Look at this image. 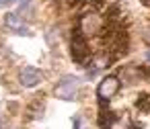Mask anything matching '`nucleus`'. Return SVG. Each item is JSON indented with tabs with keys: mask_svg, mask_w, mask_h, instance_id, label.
I'll return each mask as SVG.
<instances>
[{
	"mask_svg": "<svg viewBox=\"0 0 150 129\" xmlns=\"http://www.w3.org/2000/svg\"><path fill=\"white\" fill-rule=\"evenodd\" d=\"M70 51H72V57L78 66H86L91 62V49H88V43L82 35V31L76 27L74 33H72V43H70Z\"/></svg>",
	"mask_w": 150,
	"mask_h": 129,
	"instance_id": "obj_1",
	"label": "nucleus"
},
{
	"mask_svg": "<svg viewBox=\"0 0 150 129\" xmlns=\"http://www.w3.org/2000/svg\"><path fill=\"white\" fill-rule=\"evenodd\" d=\"M80 84H82V80L78 76H64L60 80V84L56 86V96L62 100H74L80 90Z\"/></svg>",
	"mask_w": 150,
	"mask_h": 129,
	"instance_id": "obj_2",
	"label": "nucleus"
},
{
	"mask_svg": "<svg viewBox=\"0 0 150 129\" xmlns=\"http://www.w3.org/2000/svg\"><path fill=\"white\" fill-rule=\"evenodd\" d=\"M78 29L82 31V35H95L103 31V19L97 13H86L80 17V25Z\"/></svg>",
	"mask_w": 150,
	"mask_h": 129,
	"instance_id": "obj_3",
	"label": "nucleus"
},
{
	"mask_svg": "<svg viewBox=\"0 0 150 129\" xmlns=\"http://www.w3.org/2000/svg\"><path fill=\"white\" fill-rule=\"evenodd\" d=\"M117 90H119V78L117 76H107L105 80H101V84L97 88V94H99L101 100H109L117 94Z\"/></svg>",
	"mask_w": 150,
	"mask_h": 129,
	"instance_id": "obj_4",
	"label": "nucleus"
},
{
	"mask_svg": "<svg viewBox=\"0 0 150 129\" xmlns=\"http://www.w3.org/2000/svg\"><path fill=\"white\" fill-rule=\"evenodd\" d=\"M4 23H6V27L13 31V33H17V35H33L31 33V29H29V25L21 19V15H17V13H8L6 17H4Z\"/></svg>",
	"mask_w": 150,
	"mask_h": 129,
	"instance_id": "obj_5",
	"label": "nucleus"
},
{
	"mask_svg": "<svg viewBox=\"0 0 150 129\" xmlns=\"http://www.w3.org/2000/svg\"><path fill=\"white\" fill-rule=\"evenodd\" d=\"M19 80H21V84H23V86H27V88H33V86H37V84L43 80V74H41L37 68H31V66H27V68H23V70H21V74H19Z\"/></svg>",
	"mask_w": 150,
	"mask_h": 129,
	"instance_id": "obj_6",
	"label": "nucleus"
},
{
	"mask_svg": "<svg viewBox=\"0 0 150 129\" xmlns=\"http://www.w3.org/2000/svg\"><path fill=\"white\" fill-rule=\"evenodd\" d=\"M136 107L140 111H150V94H142L138 100H136Z\"/></svg>",
	"mask_w": 150,
	"mask_h": 129,
	"instance_id": "obj_7",
	"label": "nucleus"
},
{
	"mask_svg": "<svg viewBox=\"0 0 150 129\" xmlns=\"http://www.w3.org/2000/svg\"><path fill=\"white\" fill-rule=\"evenodd\" d=\"M13 2H15V0H0V8H4V6H8Z\"/></svg>",
	"mask_w": 150,
	"mask_h": 129,
	"instance_id": "obj_8",
	"label": "nucleus"
},
{
	"mask_svg": "<svg viewBox=\"0 0 150 129\" xmlns=\"http://www.w3.org/2000/svg\"><path fill=\"white\" fill-rule=\"evenodd\" d=\"M74 129H80V117H74Z\"/></svg>",
	"mask_w": 150,
	"mask_h": 129,
	"instance_id": "obj_9",
	"label": "nucleus"
},
{
	"mask_svg": "<svg viewBox=\"0 0 150 129\" xmlns=\"http://www.w3.org/2000/svg\"><path fill=\"white\" fill-rule=\"evenodd\" d=\"M144 39L150 43V29H146V33H144Z\"/></svg>",
	"mask_w": 150,
	"mask_h": 129,
	"instance_id": "obj_10",
	"label": "nucleus"
},
{
	"mask_svg": "<svg viewBox=\"0 0 150 129\" xmlns=\"http://www.w3.org/2000/svg\"><path fill=\"white\" fill-rule=\"evenodd\" d=\"M142 74H146V76L150 78V66H148V68H142Z\"/></svg>",
	"mask_w": 150,
	"mask_h": 129,
	"instance_id": "obj_11",
	"label": "nucleus"
},
{
	"mask_svg": "<svg viewBox=\"0 0 150 129\" xmlns=\"http://www.w3.org/2000/svg\"><path fill=\"white\" fill-rule=\"evenodd\" d=\"M142 4H144V6H148V8H150V0H142Z\"/></svg>",
	"mask_w": 150,
	"mask_h": 129,
	"instance_id": "obj_12",
	"label": "nucleus"
},
{
	"mask_svg": "<svg viewBox=\"0 0 150 129\" xmlns=\"http://www.w3.org/2000/svg\"><path fill=\"white\" fill-rule=\"evenodd\" d=\"M146 57H148V62H150V51H148V55H146Z\"/></svg>",
	"mask_w": 150,
	"mask_h": 129,
	"instance_id": "obj_13",
	"label": "nucleus"
},
{
	"mask_svg": "<svg viewBox=\"0 0 150 129\" xmlns=\"http://www.w3.org/2000/svg\"><path fill=\"white\" fill-rule=\"evenodd\" d=\"M0 125H2V119H0Z\"/></svg>",
	"mask_w": 150,
	"mask_h": 129,
	"instance_id": "obj_14",
	"label": "nucleus"
}]
</instances>
